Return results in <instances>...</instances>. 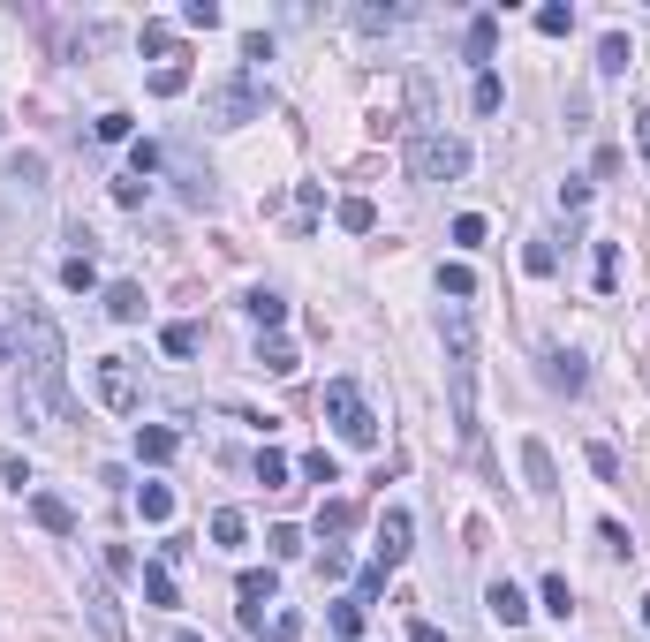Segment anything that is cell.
<instances>
[{
    "instance_id": "obj_1",
    "label": "cell",
    "mask_w": 650,
    "mask_h": 642,
    "mask_svg": "<svg viewBox=\"0 0 650 642\" xmlns=\"http://www.w3.org/2000/svg\"><path fill=\"white\" fill-rule=\"evenodd\" d=\"M23 393H16V416L23 431H46V423L69 416V348H61V325L46 310H23Z\"/></svg>"
},
{
    "instance_id": "obj_2",
    "label": "cell",
    "mask_w": 650,
    "mask_h": 642,
    "mask_svg": "<svg viewBox=\"0 0 650 642\" xmlns=\"http://www.w3.org/2000/svg\"><path fill=\"white\" fill-rule=\"evenodd\" d=\"M439 340H446V393H454V439L477 454L484 446V423H477V325H469L462 303H446L439 318Z\"/></svg>"
},
{
    "instance_id": "obj_3",
    "label": "cell",
    "mask_w": 650,
    "mask_h": 642,
    "mask_svg": "<svg viewBox=\"0 0 650 642\" xmlns=\"http://www.w3.org/2000/svg\"><path fill=\"white\" fill-rule=\"evenodd\" d=\"M265 106H273V91H265V76H257V68H242V61L205 91V114L220 121V129H250V121H265Z\"/></svg>"
},
{
    "instance_id": "obj_4",
    "label": "cell",
    "mask_w": 650,
    "mask_h": 642,
    "mask_svg": "<svg viewBox=\"0 0 650 642\" xmlns=\"http://www.w3.org/2000/svg\"><path fill=\"white\" fill-rule=\"evenodd\" d=\"M409 174L416 182H462L469 174V144L446 129H416L409 136Z\"/></svg>"
},
{
    "instance_id": "obj_5",
    "label": "cell",
    "mask_w": 650,
    "mask_h": 642,
    "mask_svg": "<svg viewBox=\"0 0 650 642\" xmlns=\"http://www.w3.org/2000/svg\"><path fill=\"white\" fill-rule=\"evenodd\" d=\"M325 423H333L348 446H371L378 439V416H371V401H363L356 378H333V386H325Z\"/></svg>"
},
{
    "instance_id": "obj_6",
    "label": "cell",
    "mask_w": 650,
    "mask_h": 642,
    "mask_svg": "<svg viewBox=\"0 0 650 642\" xmlns=\"http://www.w3.org/2000/svg\"><path fill=\"white\" fill-rule=\"evenodd\" d=\"M91 386H99V401L114 408V416H137V401H144L137 371H129V355H99V371H91Z\"/></svg>"
},
{
    "instance_id": "obj_7",
    "label": "cell",
    "mask_w": 650,
    "mask_h": 642,
    "mask_svg": "<svg viewBox=\"0 0 650 642\" xmlns=\"http://www.w3.org/2000/svg\"><path fill=\"white\" fill-rule=\"evenodd\" d=\"M235 597H242V627H250V635H265V605L280 597V575H273V567H242V575H235Z\"/></svg>"
},
{
    "instance_id": "obj_8",
    "label": "cell",
    "mask_w": 650,
    "mask_h": 642,
    "mask_svg": "<svg viewBox=\"0 0 650 642\" xmlns=\"http://www.w3.org/2000/svg\"><path fill=\"white\" fill-rule=\"evenodd\" d=\"M522 484H530V499H552V491H560V461H552L545 439H522Z\"/></svg>"
},
{
    "instance_id": "obj_9",
    "label": "cell",
    "mask_w": 650,
    "mask_h": 642,
    "mask_svg": "<svg viewBox=\"0 0 650 642\" xmlns=\"http://www.w3.org/2000/svg\"><path fill=\"white\" fill-rule=\"evenodd\" d=\"M409 537H416L409 507H386V514H378V567H401V559H409Z\"/></svg>"
},
{
    "instance_id": "obj_10",
    "label": "cell",
    "mask_w": 650,
    "mask_h": 642,
    "mask_svg": "<svg viewBox=\"0 0 650 642\" xmlns=\"http://www.w3.org/2000/svg\"><path fill=\"white\" fill-rule=\"evenodd\" d=\"M356 522H363V507H356V499H325V507H318V537H325V544L356 537Z\"/></svg>"
},
{
    "instance_id": "obj_11",
    "label": "cell",
    "mask_w": 650,
    "mask_h": 642,
    "mask_svg": "<svg viewBox=\"0 0 650 642\" xmlns=\"http://www.w3.org/2000/svg\"><path fill=\"white\" fill-rule=\"evenodd\" d=\"M484 612H492L499 627H522V620H530V597L514 590V582H492V590H484Z\"/></svg>"
},
{
    "instance_id": "obj_12",
    "label": "cell",
    "mask_w": 650,
    "mask_h": 642,
    "mask_svg": "<svg viewBox=\"0 0 650 642\" xmlns=\"http://www.w3.org/2000/svg\"><path fill=\"white\" fill-rule=\"evenodd\" d=\"M174 454H182V439H174L167 423H137V461L144 469H159V461H174Z\"/></svg>"
},
{
    "instance_id": "obj_13",
    "label": "cell",
    "mask_w": 650,
    "mask_h": 642,
    "mask_svg": "<svg viewBox=\"0 0 650 642\" xmlns=\"http://www.w3.org/2000/svg\"><path fill=\"white\" fill-rule=\"evenodd\" d=\"M545 386H552V393H582V386H590V371H582V355L552 348V355H545Z\"/></svg>"
},
{
    "instance_id": "obj_14",
    "label": "cell",
    "mask_w": 650,
    "mask_h": 642,
    "mask_svg": "<svg viewBox=\"0 0 650 642\" xmlns=\"http://www.w3.org/2000/svg\"><path fill=\"white\" fill-rule=\"evenodd\" d=\"M31 522H38V529H53V537H76L69 499H53V491H31Z\"/></svg>"
},
{
    "instance_id": "obj_15",
    "label": "cell",
    "mask_w": 650,
    "mask_h": 642,
    "mask_svg": "<svg viewBox=\"0 0 650 642\" xmlns=\"http://www.w3.org/2000/svg\"><path fill=\"white\" fill-rule=\"evenodd\" d=\"M84 612H91V627H99V642H129V627H121V612H114L106 590H84Z\"/></svg>"
},
{
    "instance_id": "obj_16",
    "label": "cell",
    "mask_w": 650,
    "mask_h": 642,
    "mask_svg": "<svg viewBox=\"0 0 650 642\" xmlns=\"http://www.w3.org/2000/svg\"><path fill=\"white\" fill-rule=\"evenodd\" d=\"M106 318H114V325L144 318V288H137V280H114V288H106Z\"/></svg>"
},
{
    "instance_id": "obj_17",
    "label": "cell",
    "mask_w": 650,
    "mask_h": 642,
    "mask_svg": "<svg viewBox=\"0 0 650 642\" xmlns=\"http://www.w3.org/2000/svg\"><path fill=\"white\" fill-rule=\"evenodd\" d=\"M462 53H469V61H492V53H499V16H469Z\"/></svg>"
},
{
    "instance_id": "obj_18",
    "label": "cell",
    "mask_w": 650,
    "mask_h": 642,
    "mask_svg": "<svg viewBox=\"0 0 650 642\" xmlns=\"http://www.w3.org/2000/svg\"><path fill=\"white\" fill-rule=\"evenodd\" d=\"M242 310L257 318V333H273V325L288 318V295H273V288H250V295H242Z\"/></svg>"
},
{
    "instance_id": "obj_19",
    "label": "cell",
    "mask_w": 650,
    "mask_h": 642,
    "mask_svg": "<svg viewBox=\"0 0 650 642\" xmlns=\"http://www.w3.org/2000/svg\"><path fill=\"white\" fill-rule=\"evenodd\" d=\"M144 605H182V590H174V567H144Z\"/></svg>"
},
{
    "instance_id": "obj_20",
    "label": "cell",
    "mask_w": 650,
    "mask_h": 642,
    "mask_svg": "<svg viewBox=\"0 0 650 642\" xmlns=\"http://www.w3.org/2000/svg\"><path fill=\"white\" fill-rule=\"evenodd\" d=\"M469 106H477V114H499V106H507V84H499L492 68H477V84H469Z\"/></svg>"
},
{
    "instance_id": "obj_21",
    "label": "cell",
    "mask_w": 650,
    "mask_h": 642,
    "mask_svg": "<svg viewBox=\"0 0 650 642\" xmlns=\"http://www.w3.org/2000/svg\"><path fill=\"white\" fill-rule=\"evenodd\" d=\"M189 91V61H159L152 68V99H182Z\"/></svg>"
},
{
    "instance_id": "obj_22",
    "label": "cell",
    "mask_w": 650,
    "mask_h": 642,
    "mask_svg": "<svg viewBox=\"0 0 650 642\" xmlns=\"http://www.w3.org/2000/svg\"><path fill=\"white\" fill-rule=\"evenodd\" d=\"M137 514H144L152 529H159V522H174V491H167V484H144V491H137Z\"/></svg>"
},
{
    "instance_id": "obj_23",
    "label": "cell",
    "mask_w": 650,
    "mask_h": 642,
    "mask_svg": "<svg viewBox=\"0 0 650 642\" xmlns=\"http://www.w3.org/2000/svg\"><path fill=\"white\" fill-rule=\"evenodd\" d=\"M628 61H635V46H628L620 31H605V38H598V68H605V76H628Z\"/></svg>"
},
{
    "instance_id": "obj_24",
    "label": "cell",
    "mask_w": 650,
    "mask_h": 642,
    "mask_svg": "<svg viewBox=\"0 0 650 642\" xmlns=\"http://www.w3.org/2000/svg\"><path fill=\"white\" fill-rule=\"evenodd\" d=\"M257 363H265V371H273V378H295V371H303V363H295V348H288V340H257Z\"/></svg>"
},
{
    "instance_id": "obj_25",
    "label": "cell",
    "mask_w": 650,
    "mask_h": 642,
    "mask_svg": "<svg viewBox=\"0 0 650 642\" xmlns=\"http://www.w3.org/2000/svg\"><path fill=\"white\" fill-rule=\"evenodd\" d=\"M341 227H348V235H371V227H378V204H371V197H341Z\"/></svg>"
},
{
    "instance_id": "obj_26",
    "label": "cell",
    "mask_w": 650,
    "mask_h": 642,
    "mask_svg": "<svg viewBox=\"0 0 650 642\" xmlns=\"http://www.w3.org/2000/svg\"><path fill=\"white\" fill-rule=\"evenodd\" d=\"M242 537H250V522H242L235 507H220V514H212V544H220V552H235Z\"/></svg>"
},
{
    "instance_id": "obj_27",
    "label": "cell",
    "mask_w": 650,
    "mask_h": 642,
    "mask_svg": "<svg viewBox=\"0 0 650 642\" xmlns=\"http://www.w3.org/2000/svg\"><path fill=\"white\" fill-rule=\"evenodd\" d=\"M16 340H23V303H0V363H16Z\"/></svg>"
},
{
    "instance_id": "obj_28",
    "label": "cell",
    "mask_w": 650,
    "mask_h": 642,
    "mask_svg": "<svg viewBox=\"0 0 650 642\" xmlns=\"http://www.w3.org/2000/svg\"><path fill=\"white\" fill-rule=\"evenodd\" d=\"M61 288H69V295H91V288H99V265H91V257H69V265H61Z\"/></svg>"
},
{
    "instance_id": "obj_29",
    "label": "cell",
    "mask_w": 650,
    "mask_h": 642,
    "mask_svg": "<svg viewBox=\"0 0 650 642\" xmlns=\"http://www.w3.org/2000/svg\"><path fill=\"white\" fill-rule=\"evenodd\" d=\"M439 295L469 303V295H477V272H469V265H439Z\"/></svg>"
},
{
    "instance_id": "obj_30",
    "label": "cell",
    "mask_w": 650,
    "mask_h": 642,
    "mask_svg": "<svg viewBox=\"0 0 650 642\" xmlns=\"http://www.w3.org/2000/svg\"><path fill=\"white\" fill-rule=\"evenodd\" d=\"M197 340H205L197 325H189V318H174L167 333H159V348H167V355H197Z\"/></svg>"
},
{
    "instance_id": "obj_31",
    "label": "cell",
    "mask_w": 650,
    "mask_h": 642,
    "mask_svg": "<svg viewBox=\"0 0 650 642\" xmlns=\"http://www.w3.org/2000/svg\"><path fill=\"white\" fill-rule=\"evenodd\" d=\"M333 635H341V642L363 635V597H341V605H333Z\"/></svg>"
},
{
    "instance_id": "obj_32",
    "label": "cell",
    "mask_w": 650,
    "mask_h": 642,
    "mask_svg": "<svg viewBox=\"0 0 650 642\" xmlns=\"http://www.w3.org/2000/svg\"><path fill=\"white\" fill-rule=\"evenodd\" d=\"M257 484H265V491H288V454H273V446H265V454H257Z\"/></svg>"
},
{
    "instance_id": "obj_33",
    "label": "cell",
    "mask_w": 650,
    "mask_h": 642,
    "mask_svg": "<svg viewBox=\"0 0 650 642\" xmlns=\"http://www.w3.org/2000/svg\"><path fill=\"white\" fill-rule=\"evenodd\" d=\"M537 31H545V38H567V31H575V8H567V0H552V8H537Z\"/></svg>"
},
{
    "instance_id": "obj_34",
    "label": "cell",
    "mask_w": 650,
    "mask_h": 642,
    "mask_svg": "<svg viewBox=\"0 0 650 642\" xmlns=\"http://www.w3.org/2000/svg\"><path fill=\"white\" fill-rule=\"evenodd\" d=\"M545 612H552V620H567V612H575V590H567V575H545Z\"/></svg>"
},
{
    "instance_id": "obj_35",
    "label": "cell",
    "mask_w": 650,
    "mask_h": 642,
    "mask_svg": "<svg viewBox=\"0 0 650 642\" xmlns=\"http://www.w3.org/2000/svg\"><path fill=\"white\" fill-rule=\"evenodd\" d=\"M303 476H310V484H341V461L318 446V454H303Z\"/></svg>"
},
{
    "instance_id": "obj_36",
    "label": "cell",
    "mask_w": 650,
    "mask_h": 642,
    "mask_svg": "<svg viewBox=\"0 0 650 642\" xmlns=\"http://www.w3.org/2000/svg\"><path fill=\"white\" fill-rule=\"evenodd\" d=\"M159 167H167V152H159V144H137V152H129V174H137V182H152Z\"/></svg>"
},
{
    "instance_id": "obj_37",
    "label": "cell",
    "mask_w": 650,
    "mask_h": 642,
    "mask_svg": "<svg viewBox=\"0 0 650 642\" xmlns=\"http://www.w3.org/2000/svg\"><path fill=\"white\" fill-rule=\"evenodd\" d=\"M522 265H530L537 280H552V272H560V250H552V242H530V250H522Z\"/></svg>"
},
{
    "instance_id": "obj_38",
    "label": "cell",
    "mask_w": 650,
    "mask_h": 642,
    "mask_svg": "<svg viewBox=\"0 0 650 642\" xmlns=\"http://www.w3.org/2000/svg\"><path fill=\"white\" fill-rule=\"evenodd\" d=\"M182 23H189V31H220V0H189Z\"/></svg>"
},
{
    "instance_id": "obj_39",
    "label": "cell",
    "mask_w": 650,
    "mask_h": 642,
    "mask_svg": "<svg viewBox=\"0 0 650 642\" xmlns=\"http://www.w3.org/2000/svg\"><path fill=\"white\" fill-rule=\"evenodd\" d=\"M129 129H137V121L121 114V106H114V114H99V144H129Z\"/></svg>"
},
{
    "instance_id": "obj_40",
    "label": "cell",
    "mask_w": 650,
    "mask_h": 642,
    "mask_svg": "<svg viewBox=\"0 0 650 642\" xmlns=\"http://www.w3.org/2000/svg\"><path fill=\"white\" fill-rule=\"evenodd\" d=\"M265 552H273V559H295V552H303V529H288V522H280L273 537H265Z\"/></svg>"
},
{
    "instance_id": "obj_41",
    "label": "cell",
    "mask_w": 650,
    "mask_h": 642,
    "mask_svg": "<svg viewBox=\"0 0 650 642\" xmlns=\"http://www.w3.org/2000/svg\"><path fill=\"white\" fill-rule=\"evenodd\" d=\"M598 288H605V295L620 288V250H613V242H598Z\"/></svg>"
},
{
    "instance_id": "obj_42",
    "label": "cell",
    "mask_w": 650,
    "mask_h": 642,
    "mask_svg": "<svg viewBox=\"0 0 650 642\" xmlns=\"http://www.w3.org/2000/svg\"><path fill=\"white\" fill-rule=\"evenodd\" d=\"M137 46H144V53H174V23H144Z\"/></svg>"
},
{
    "instance_id": "obj_43",
    "label": "cell",
    "mask_w": 650,
    "mask_h": 642,
    "mask_svg": "<svg viewBox=\"0 0 650 642\" xmlns=\"http://www.w3.org/2000/svg\"><path fill=\"white\" fill-rule=\"evenodd\" d=\"M257 61H273V38H265V31H242V68H257Z\"/></svg>"
},
{
    "instance_id": "obj_44",
    "label": "cell",
    "mask_w": 650,
    "mask_h": 642,
    "mask_svg": "<svg viewBox=\"0 0 650 642\" xmlns=\"http://www.w3.org/2000/svg\"><path fill=\"white\" fill-rule=\"evenodd\" d=\"M386 575H394V567H378V559H371V567H363V575H356V597H363V605H371V597L386 590Z\"/></svg>"
},
{
    "instance_id": "obj_45",
    "label": "cell",
    "mask_w": 650,
    "mask_h": 642,
    "mask_svg": "<svg viewBox=\"0 0 650 642\" xmlns=\"http://www.w3.org/2000/svg\"><path fill=\"white\" fill-rule=\"evenodd\" d=\"M590 469H598V476H605V484H620V454H613V446H605V439H598V446H590Z\"/></svg>"
},
{
    "instance_id": "obj_46",
    "label": "cell",
    "mask_w": 650,
    "mask_h": 642,
    "mask_svg": "<svg viewBox=\"0 0 650 642\" xmlns=\"http://www.w3.org/2000/svg\"><path fill=\"white\" fill-rule=\"evenodd\" d=\"M318 575H325V582H348V552H341V544H325V559H318Z\"/></svg>"
},
{
    "instance_id": "obj_47",
    "label": "cell",
    "mask_w": 650,
    "mask_h": 642,
    "mask_svg": "<svg viewBox=\"0 0 650 642\" xmlns=\"http://www.w3.org/2000/svg\"><path fill=\"white\" fill-rule=\"evenodd\" d=\"M144 197H152V182H137V174H121V182H114V204H144Z\"/></svg>"
},
{
    "instance_id": "obj_48",
    "label": "cell",
    "mask_w": 650,
    "mask_h": 642,
    "mask_svg": "<svg viewBox=\"0 0 650 642\" xmlns=\"http://www.w3.org/2000/svg\"><path fill=\"white\" fill-rule=\"evenodd\" d=\"M16 182H23V189H38V182H46V159L23 152V159H16Z\"/></svg>"
},
{
    "instance_id": "obj_49",
    "label": "cell",
    "mask_w": 650,
    "mask_h": 642,
    "mask_svg": "<svg viewBox=\"0 0 650 642\" xmlns=\"http://www.w3.org/2000/svg\"><path fill=\"white\" fill-rule=\"evenodd\" d=\"M454 242H462V250H477V242H484V220H477V212H462V220H454Z\"/></svg>"
},
{
    "instance_id": "obj_50",
    "label": "cell",
    "mask_w": 650,
    "mask_h": 642,
    "mask_svg": "<svg viewBox=\"0 0 650 642\" xmlns=\"http://www.w3.org/2000/svg\"><path fill=\"white\" fill-rule=\"evenodd\" d=\"M356 23H363V31H394V23H401V8H363Z\"/></svg>"
},
{
    "instance_id": "obj_51",
    "label": "cell",
    "mask_w": 650,
    "mask_h": 642,
    "mask_svg": "<svg viewBox=\"0 0 650 642\" xmlns=\"http://www.w3.org/2000/svg\"><path fill=\"white\" fill-rule=\"evenodd\" d=\"M598 537L613 544V552H635V537H628V522H598Z\"/></svg>"
},
{
    "instance_id": "obj_52",
    "label": "cell",
    "mask_w": 650,
    "mask_h": 642,
    "mask_svg": "<svg viewBox=\"0 0 650 642\" xmlns=\"http://www.w3.org/2000/svg\"><path fill=\"white\" fill-rule=\"evenodd\" d=\"M409 642H446V627L439 620H409Z\"/></svg>"
},
{
    "instance_id": "obj_53",
    "label": "cell",
    "mask_w": 650,
    "mask_h": 642,
    "mask_svg": "<svg viewBox=\"0 0 650 642\" xmlns=\"http://www.w3.org/2000/svg\"><path fill=\"white\" fill-rule=\"evenodd\" d=\"M635 144H643V159H650V114H635Z\"/></svg>"
},
{
    "instance_id": "obj_54",
    "label": "cell",
    "mask_w": 650,
    "mask_h": 642,
    "mask_svg": "<svg viewBox=\"0 0 650 642\" xmlns=\"http://www.w3.org/2000/svg\"><path fill=\"white\" fill-rule=\"evenodd\" d=\"M265 642H295V612H288V620H280V627H273Z\"/></svg>"
},
{
    "instance_id": "obj_55",
    "label": "cell",
    "mask_w": 650,
    "mask_h": 642,
    "mask_svg": "<svg viewBox=\"0 0 650 642\" xmlns=\"http://www.w3.org/2000/svg\"><path fill=\"white\" fill-rule=\"evenodd\" d=\"M174 642H205V635H189V627H182V635H174Z\"/></svg>"
},
{
    "instance_id": "obj_56",
    "label": "cell",
    "mask_w": 650,
    "mask_h": 642,
    "mask_svg": "<svg viewBox=\"0 0 650 642\" xmlns=\"http://www.w3.org/2000/svg\"><path fill=\"white\" fill-rule=\"evenodd\" d=\"M643 627H650V597H643Z\"/></svg>"
},
{
    "instance_id": "obj_57",
    "label": "cell",
    "mask_w": 650,
    "mask_h": 642,
    "mask_svg": "<svg viewBox=\"0 0 650 642\" xmlns=\"http://www.w3.org/2000/svg\"><path fill=\"white\" fill-rule=\"evenodd\" d=\"M0 121H8V114H0Z\"/></svg>"
}]
</instances>
